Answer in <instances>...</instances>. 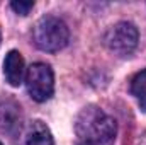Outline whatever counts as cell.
Masks as SVG:
<instances>
[{"label": "cell", "mask_w": 146, "mask_h": 145, "mask_svg": "<svg viewBox=\"0 0 146 145\" xmlns=\"http://www.w3.org/2000/svg\"><path fill=\"white\" fill-rule=\"evenodd\" d=\"M117 123L99 106L83 108L75 119V145H114Z\"/></svg>", "instance_id": "6da1fadb"}, {"label": "cell", "mask_w": 146, "mask_h": 145, "mask_svg": "<svg viewBox=\"0 0 146 145\" xmlns=\"http://www.w3.org/2000/svg\"><path fill=\"white\" fill-rule=\"evenodd\" d=\"M70 31L68 26L54 15H44L36 22L33 29V41L39 50L54 53L68 44Z\"/></svg>", "instance_id": "7a4b0ae2"}, {"label": "cell", "mask_w": 146, "mask_h": 145, "mask_svg": "<svg viewBox=\"0 0 146 145\" xmlns=\"http://www.w3.org/2000/svg\"><path fill=\"white\" fill-rule=\"evenodd\" d=\"M24 82H26L29 96L37 103H44L53 96L54 75H53L51 67L46 63H33L26 72Z\"/></svg>", "instance_id": "3957f363"}, {"label": "cell", "mask_w": 146, "mask_h": 145, "mask_svg": "<svg viewBox=\"0 0 146 145\" xmlns=\"http://www.w3.org/2000/svg\"><path fill=\"white\" fill-rule=\"evenodd\" d=\"M138 39H139V34H138V29L133 22L114 24L106 33V38H104L107 48L121 56L131 55L138 46Z\"/></svg>", "instance_id": "277c9868"}, {"label": "cell", "mask_w": 146, "mask_h": 145, "mask_svg": "<svg viewBox=\"0 0 146 145\" xmlns=\"http://www.w3.org/2000/svg\"><path fill=\"white\" fill-rule=\"evenodd\" d=\"M22 123L24 114L21 104L10 96L0 97V133L15 138L22 130Z\"/></svg>", "instance_id": "5b68a950"}, {"label": "cell", "mask_w": 146, "mask_h": 145, "mask_svg": "<svg viewBox=\"0 0 146 145\" xmlns=\"http://www.w3.org/2000/svg\"><path fill=\"white\" fill-rule=\"evenodd\" d=\"M3 73H5L7 82L14 87H19L26 80V65H24V58L19 51L12 50L7 53V56L3 60Z\"/></svg>", "instance_id": "8992f818"}, {"label": "cell", "mask_w": 146, "mask_h": 145, "mask_svg": "<svg viewBox=\"0 0 146 145\" xmlns=\"http://www.w3.org/2000/svg\"><path fill=\"white\" fill-rule=\"evenodd\" d=\"M24 145H54L49 128L42 121H33L27 125L24 133Z\"/></svg>", "instance_id": "52a82bcc"}, {"label": "cell", "mask_w": 146, "mask_h": 145, "mask_svg": "<svg viewBox=\"0 0 146 145\" xmlns=\"http://www.w3.org/2000/svg\"><path fill=\"white\" fill-rule=\"evenodd\" d=\"M129 92L136 97L139 108L146 113V68L141 70V72H138L133 79H131Z\"/></svg>", "instance_id": "ba28073f"}, {"label": "cell", "mask_w": 146, "mask_h": 145, "mask_svg": "<svg viewBox=\"0 0 146 145\" xmlns=\"http://www.w3.org/2000/svg\"><path fill=\"white\" fill-rule=\"evenodd\" d=\"M10 7H12V10H14L15 14L27 15V14L33 10L34 2H12V3H10Z\"/></svg>", "instance_id": "9c48e42d"}, {"label": "cell", "mask_w": 146, "mask_h": 145, "mask_svg": "<svg viewBox=\"0 0 146 145\" xmlns=\"http://www.w3.org/2000/svg\"><path fill=\"white\" fill-rule=\"evenodd\" d=\"M0 41H2V36H0Z\"/></svg>", "instance_id": "30bf717a"}, {"label": "cell", "mask_w": 146, "mask_h": 145, "mask_svg": "<svg viewBox=\"0 0 146 145\" xmlns=\"http://www.w3.org/2000/svg\"><path fill=\"white\" fill-rule=\"evenodd\" d=\"M0 145H2V142H0Z\"/></svg>", "instance_id": "8fae6325"}]
</instances>
